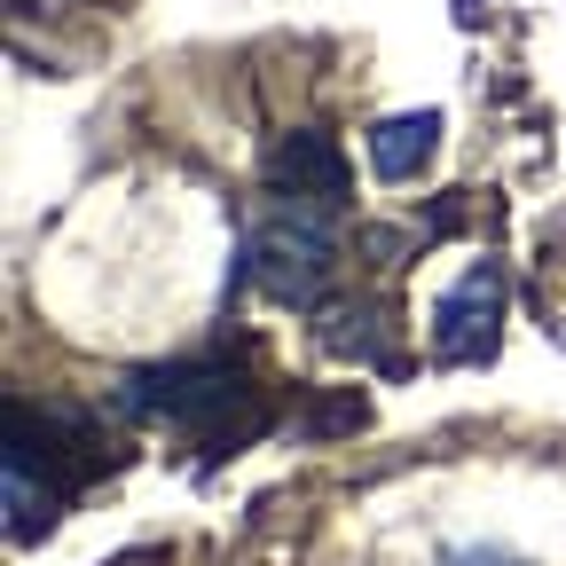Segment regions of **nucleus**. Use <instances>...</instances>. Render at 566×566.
I'll list each match as a JSON object with an SVG mask.
<instances>
[{
	"label": "nucleus",
	"instance_id": "1",
	"mask_svg": "<svg viewBox=\"0 0 566 566\" xmlns=\"http://www.w3.org/2000/svg\"><path fill=\"white\" fill-rule=\"evenodd\" d=\"M252 260V283L275 300V307H315L323 283H331V260H338V237H331V212H307V205H283L252 229L244 244Z\"/></svg>",
	"mask_w": 566,
	"mask_h": 566
},
{
	"label": "nucleus",
	"instance_id": "2",
	"mask_svg": "<svg viewBox=\"0 0 566 566\" xmlns=\"http://www.w3.org/2000/svg\"><path fill=\"white\" fill-rule=\"evenodd\" d=\"M495 323H504V268L480 260V268H464L433 300V354H441V363H488V354H495Z\"/></svg>",
	"mask_w": 566,
	"mask_h": 566
},
{
	"label": "nucleus",
	"instance_id": "3",
	"mask_svg": "<svg viewBox=\"0 0 566 566\" xmlns=\"http://www.w3.org/2000/svg\"><path fill=\"white\" fill-rule=\"evenodd\" d=\"M134 417H166V424H212L244 401V378L212 370V363H174V370H142L118 394Z\"/></svg>",
	"mask_w": 566,
	"mask_h": 566
},
{
	"label": "nucleus",
	"instance_id": "4",
	"mask_svg": "<svg viewBox=\"0 0 566 566\" xmlns=\"http://www.w3.org/2000/svg\"><path fill=\"white\" fill-rule=\"evenodd\" d=\"M268 181L283 205H307V212H338L346 205V158H338V142L300 126L292 142H275L268 150Z\"/></svg>",
	"mask_w": 566,
	"mask_h": 566
},
{
	"label": "nucleus",
	"instance_id": "5",
	"mask_svg": "<svg viewBox=\"0 0 566 566\" xmlns=\"http://www.w3.org/2000/svg\"><path fill=\"white\" fill-rule=\"evenodd\" d=\"M441 150V111H394L370 126V174L378 181H417Z\"/></svg>",
	"mask_w": 566,
	"mask_h": 566
},
{
	"label": "nucleus",
	"instance_id": "6",
	"mask_svg": "<svg viewBox=\"0 0 566 566\" xmlns=\"http://www.w3.org/2000/svg\"><path fill=\"white\" fill-rule=\"evenodd\" d=\"M323 338H331L338 354H354V363H378V307H338Z\"/></svg>",
	"mask_w": 566,
	"mask_h": 566
},
{
	"label": "nucleus",
	"instance_id": "7",
	"mask_svg": "<svg viewBox=\"0 0 566 566\" xmlns=\"http://www.w3.org/2000/svg\"><path fill=\"white\" fill-rule=\"evenodd\" d=\"M449 566H504V558H472V551H457V558H449Z\"/></svg>",
	"mask_w": 566,
	"mask_h": 566
}]
</instances>
